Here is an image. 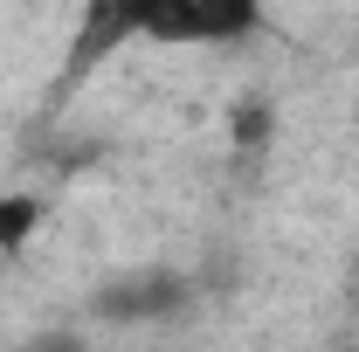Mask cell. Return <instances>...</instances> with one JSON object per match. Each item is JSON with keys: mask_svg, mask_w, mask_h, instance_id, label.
<instances>
[{"mask_svg": "<svg viewBox=\"0 0 359 352\" xmlns=\"http://www.w3.org/2000/svg\"><path fill=\"white\" fill-rule=\"evenodd\" d=\"M263 0H138V35L152 42H235L249 35Z\"/></svg>", "mask_w": 359, "mask_h": 352, "instance_id": "obj_1", "label": "cell"}, {"mask_svg": "<svg viewBox=\"0 0 359 352\" xmlns=\"http://www.w3.org/2000/svg\"><path fill=\"white\" fill-rule=\"evenodd\" d=\"M125 35H138V0H90V7H83V28H76L69 76H83L90 62H104Z\"/></svg>", "mask_w": 359, "mask_h": 352, "instance_id": "obj_2", "label": "cell"}]
</instances>
